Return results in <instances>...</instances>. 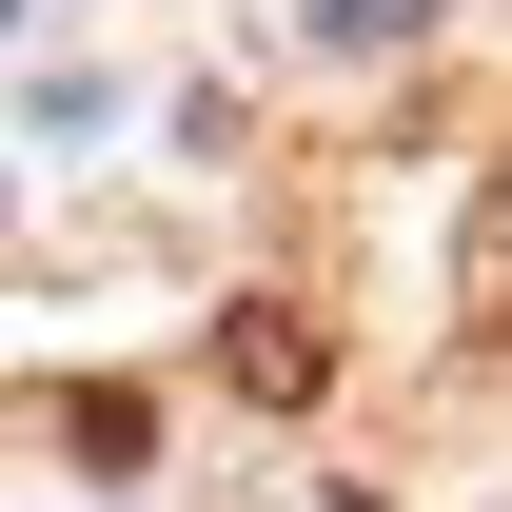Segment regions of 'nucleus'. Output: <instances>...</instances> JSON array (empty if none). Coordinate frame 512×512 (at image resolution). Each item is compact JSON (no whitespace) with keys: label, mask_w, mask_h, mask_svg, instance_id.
Masks as SVG:
<instances>
[{"label":"nucleus","mask_w":512,"mask_h":512,"mask_svg":"<svg viewBox=\"0 0 512 512\" xmlns=\"http://www.w3.org/2000/svg\"><path fill=\"white\" fill-rule=\"evenodd\" d=\"M60 434H79V473H138V453H158V414H138V394H79Z\"/></svg>","instance_id":"obj_2"},{"label":"nucleus","mask_w":512,"mask_h":512,"mask_svg":"<svg viewBox=\"0 0 512 512\" xmlns=\"http://www.w3.org/2000/svg\"><path fill=\"white\" fill-rule=\"evenodd\" d=\"M316 375H335L316 296H237V316H217V394H256V414H316Z\"/></svg>","instance_id":"obj_1"}]
</instances>
